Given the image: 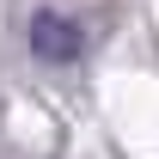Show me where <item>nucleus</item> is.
Returning <instances> with one entry per match:
<instances>
[{"label": "nucleus", "mask_w": 159, "mask_h": 159, "mask_svg": "<svg viewBox=\"0 0 159 159\" xmlns=\"http://www.w3.org/2000/svg\"><path fill=\"white\" fill-rule=\"evenodd\" d=\"M80 43H86V31H80L74 19H61V12H37V19H31V49H37V55L67 61V55H80Z\"/></svg>", "instance_id": "1"}]
</instances>
